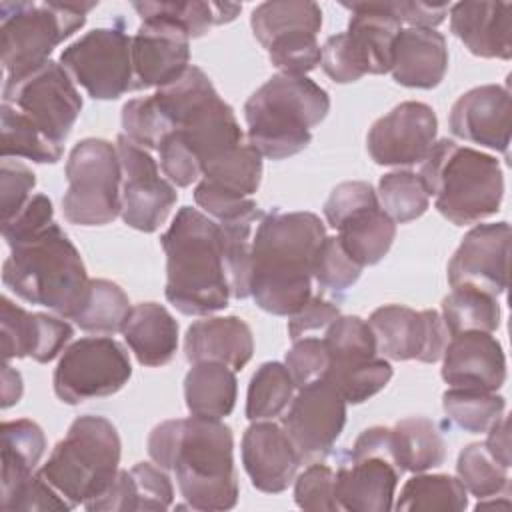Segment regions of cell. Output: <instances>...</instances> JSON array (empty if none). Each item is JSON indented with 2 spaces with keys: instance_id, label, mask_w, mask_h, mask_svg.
Wrapping results in <instances>:
<instances>
[{
  "instance_id": "obj_1",
  "label": "cell",
  "mask_w": 512,
  "mask_h": 512,
  "mask_svg": "<svg viewBox=\"0 0 512 512\" xmlns=\"http://www.w3.org/2000/svg\"><path fill=\"white\" fill-rule=\"evenodd\" d=\"M148 454L176 478L194 510H230L238 502L234 436L222 420L200 416L160 422L148 436Z\"/></svg>"
},
{
  "instance_id": "obj_2",
  "label": "cell",
  "mask_w": 512,
  "mask_h": 512,
  "mask_svg": "<svg viewBox=\"0 0 512 512\" xmlns=\"http://www.w3.org/2000/svg\"><path fill=\"white\" fill-rule=\"evenodd\" d=\"M324 238L326 228L312 212L272 210L260 218L250 274V296L258 308L292 316L312 296V266Z\"/></svg>"
},
{
  "instance_id": "obj_3",
  "label": "cell",
  "mask_w": 512,
  "mask_h": 512,
  "mask_svg": "<svg viewBox=\"0 0 512 512\" xmlns=\"http://www.w3.org/2000/svg\"><path fill=\"white\" fill-rule=\"evenodd\" d=\"M160 244L166 254L164 294L178 312L208 316L228 306L224 238L216 220L182 206Z\"/></svg>"
},
{
  "instance_id": "obj_4",
  "label": "cell",
  "mask_w": 512,
  "mask_h": 512,
  "mask_svg": "<svg viewBox=\"0 0 512 512\" xmlns=\"http://www.w3.org/2000/svg\"><path fill=\"white\" fill-rule=\"evenodd\" d=\"M2 282L18 298L70 320L90 292L82 256L56 222L10 244Z\"/></svg>"
},
{
  "instance_id": "obj_5",
  "label": "cell",
  "mask_w": 512,
  "mask_h": 512,
  "mask_svg": "<svg viewBox=\"0 0 512 512\" xmlns=\"http://www.w3.org/2000/svg\"><path fill=\"white\" fill-rule=\"evenodd\" d=\"M330 112V96L306 76L274 74L244 104L248 144L262 158L284 160L302 152L312 128Z\"/></svg>"
},
{
  "instance_id": "obj_6",
  "label": "cell",
  "mask_w": 512,
  "mask_h": 512,
  "mask_svg": "<svg viewBox=\"0 0 512 512\" xmlns=\"http://www.w3.org/2000/svg\"><path fill=\"white\" fill-rule=\"evenodd\" d=\"M420 164V178L436 210L452 224H476L500 210L504 174L494 156L442 138Z\"/></svg>"
},
{
  "instance_id": "obj_7",
  "label": "cell",
  "mask_w": 512,
  "mask_h": 512,
  "mask_svg": "<svg viewBox=\"0 0 512 512\" xmlns=\"http://www.w3.org/2000/svg\"><path fill=\"white\" fill-rule=\"evenodd\" d=\"M120 448L118 430L108 418L84 414L70 424L38 474L72 508L86 506L102 496L120 472Z\"/></svg>"
},
{
  "instance_id": "obj_8",
  "label": "cell",
  "mask_w": 512,
  "mask_h": 512,
  "mask_svg": "<svg viewBox=\"0 0 512 512\" xmlns=\"http://www.w3.org/2000/svg\"><path fill=\"white\" fill-rule=\"evenodd\" d=\"M154 98L170 118L172 132L184 138L202 168L244 142L232 106L220 98L210 78L198 66H188L176 82L158 88Z\"/></svg>"
},
{
  "instance_id": "obj_9",
  "label": "cell",
  "mask_w": 512,
  "mask_h": 512,
  "mask_svg": "<svg viewBox=\"0 0 512 512\" xmlns=\"http://www.w3.org/2000/svg\"><path fill=\"white\" fill-rule=\"evenodd\" d=\"M96 2H2L0 52L6 78L50 60L52 50L86 24Z\"/></svg>"
},
{
  "instance_id": "obj_10",
  "label": "cell",
  "mask_w": 512,
  "mask_h": 512,
  "mask_svg": "<svg viewBox=\"0 0 512 512\" xmlns=\"http://www.w3.org/2000/svg\"><path fill=\"white\" fill-rule=\"evenodd\" d=\"M68 188L62 212L76 226H104L120 216L122 168L116 144L102 138H84L66 160Z\"/></svg>"
},
{
  "instance_id": "obj_11",
  "label": "cell",
  "mask_w": 512,
  "mask_h": 512,
  "mask_svg": "<svg viewBox=\"0 0 512 512\" xmlns=\"http://www.w3.org/2000/svg\"><path fill=\"white\" fill-rule=\"evenodd\" d=\"M324 216L362 268L378 264L396 238V222L382 210L376 190L362 180L338 184L324 202Z\"/></svg>"
},
{
  "instance_id": "obj_12",
  "label": "cell",
  "mask_w": 512,
  "mask_h": 512,
  "mask_svg": "<svg viewBox=\"0 0 512 512\" xmlns=\"http://www.w3.org/2000/svg\"><path fill=\"white\" fill-rule=\"evenodd\" d=\"M130 376V356L120 342L108 336H86L62 352L52 384L60 402L76 406L116 394Z\"/></svg>"
},
{
  "instance_id": "obj_13",
  "label": "cell",
  "mask_w": 512,
  "mask_h": 512,
  "mask_svg": "<svg viewBox=\"0 0 512 512\" xmlns=\"http://www.w3.org/2000/svg\"><path fill=\"white\" fill-rule=\"evenodd\" d=\"M2 102L28 116L52 142L64 144L74 128L82 96L60 62L48 60L4 82Z\"/></svg>"
},
{
  "instance_id": "obj_14",
  "label": "cell",
  "mask_w": 512,
  "mask_h": 512,
  "mask_svg": "<svg viewBox=\"0 0 512 512\" xmlns=\"http://www.w3.org/2000/svg\"><path fill=\"white\" fill-rule=\"evenodd\" d=\"M60 64L94 100H116L134 90L132 38L122 24L86 32L62 50Z\"/></svg>"
},
{
  "instance_id": "obj_15",
  "label": "cell",
  "mask_w": 512,
  "mask_h": 512,
  "mask_svg": "<svg viewBox=\"0 0 512 512\" xmlns=\"http://www.w3.org/2000/svg\"><path fill=\"white\" fill-rule=\"evenodd\" d=\"M116 150L122 168L120 216L134 230L156 232L178 200L176 188L160 176L152 154L128 136H118Z\"/></svg>"
},
{
  "instance_id": "obj_16",
  "label": "cell",
  "mask_w": 512,
  "mask_h": 512,
  "mask_svg": "<svg viewBox=\"0 0 512 512\" xmlns=\"http://www.w3.org/2000/svg\"><path fill=\"white\" fill-rule=\"evenodd\" d=\"M376 350L386 360H418L434 364L442 360L450 332L436 310H412L402 304L376 308L366 320Z\"/></svg>"
},
{
  "instance_id": "obj_17",
  "label": "cell",
  "mask_w": 512,
  "mask_h": 512,
  "mask_svg": "<svg viewBox=\"0 0 512 512\" xmlns=\"http://www.w3.org/2000/svg\"><path fill=\"white\" fill-rule=\"evenodd\" d=\"M346 400L326 380L298 388L282 416V428L302 460L328 454L346 424Z\"/></svg>"
},
{
  "instance_id": "obj_18",
  "label": "cell",
  "mask_w": 512,
  "mask_h": 512,
  "mask_svg": "<svg viewBox=\"0 0 512 512\" xmlns=\"http://www.w3.org/2000/svg\"><path fill=\"white\" fill-rule=\"evenodd\" d=\"M438 118L434 110L416 100L394 106L378 118L366 136L370 158L380 166L420 164L436 142Z\"/></svg>"
},
{
  "instance_id": "obj_19",
  "label": "cell",
  "mask_w": 512,
  "mask_h": 512,
  "mask_svg": "<svg viewBox=\"0 0 512 512\" xmlns=\"http://www.w3.org/2000/svg\"><path fill=\"white\" fill-rule=\"evenodd\" d=\"M508 256V222L476 224L448 262V282L452 288H474L498 298L508 286Z\"/></svg>"
},
{
  "instance_id": "obj_20",
  "label": "cell",
  "mask_w": 512,
  "mask_h": 512,
  "mask_svg": "<svg viewBox=\"0 0 512 512\" xmlns=\"http://www.w3.org/2000/svg\"><path fill=\"white\" fill-rule=\"evenodd\" d=\"M142 24L132 38L134 90L164 88L176 82L190 62V36L176 22L142 14Z\"/></svg>"
},
{
  "instance_id": "obj_21",
  "label": "cell",
  "mask_w": 512,
  "mask_h": 512,
  "mask_svg": "<svg viewBox=\"0 0 512 512\" xmlns=\"http://www.w3.org/2000/svg\"><path fill=\"white\" fill-rule=\"evenodd\" d=\"M510 118L512 102L508 86L484 84L464 92L452 104L448 126L456 138L508 156Z\"/></svg>"
},
{
  "instance_id": "obj_22",
  "label": "cell",
  "mask_w": 512,
  "mask_h": 512,
  "mask_svg": "<svg viewBox=\"0 0 512 512\" xmlns=\"http://www.w3.org/2000/svg\"><path fill=\"white\" fill-rule=\"evenodd\" d=\"M0 336L4 362L26 358L46 364L64 352L74 330L62 316L26 312L8 296L0 298Z\"/></svg>"
},
{
  "instance_id": "obj_23",
  "label": "cell",
  "mask_w": 512,
  "mask_h": 512,
  "mask_svg": "<svg viewBox=\"0 0 512 512\" xmlns=\"http://www.w3.org/2000/svg\"><path fill=\"white\" fill-rule=\"evenodd\" d=\"M442 380L450 388L496 392L506 382V356L492 332L450 336L442 354Z\"/></svg>"
},
{
  "instance_id": "obj_24",
  "label": "cell",
  "mask_w": 512,
  "mask_h": 512,
  "mask_svg": "<svg viewBox=\"0 0 512 512\" xmlns=\"http://www.w3.org/2000/svg\"><path fill=\"white\" fill-rule=\"evenodd\" d=\"M242 464L256 490L280 494L294 482L302 458L282 426L258 420L242 436Z\"/></svg>"
},
{
  "instance_id": "obj_25",
  "label": "cell",
  "mask_w": 512,
  "mask_h": 512,
  "mask_svg": "<svg viewBox=\"0 0 512 512\" xmlns=\"http://www.w3.org/2000/svg\"><path fill=\"white\" fill-rule=\"evenodd\" d=\"M336 500L348 512H388L394 508L400 470L382 456H350L336 470Z\"/></svg>"
},
{
  "instance_id": "obj_26",
  "label": "cell",
  "mask_w": 512,
  "mask_h": 512,
  "mask_svg": "<svg viewBox=\"0 0 512 512\" xmlns=\"http://www.w3.org/2000/svg\"><path fill=\"white\" fill-rule=\"evenodd\" d=\"M452 34L480 58L508 60L512 56V4L458 2L450 6Z\"/></svg>"
},
{
  "instance_id": "obj_27",
  "label": "cell",
  "mask_w": 512,
  "mask_h": 512,
  "mask_svg": "<svg viewBox=\"0 0 512 512\" xmlns=\"http://www.w3.org/2000/svg\"><path fill=\"white\" fill-rule=\"evenodd\" d=\"M448 70L446 38L434 28L400 30L394 50L390 74L394 82L406 88H436Z\"/></svg>"
},
{
  "instance_id": "obj_28",
  "label": "cell",
  "mask_w": 512,
  "mask_h": 512,
  "mask_svg": "<svg viewBox=\"0 0 512 512\" xmlns=\"http://www.w3.org/2000/svg\"><path fill=\"white\" fill-rule=\"evenodd\" d=\"M184 354L192 364L212 360L242 370L254 354L252 330L238 316H206L188 326Z\"/></svg>"
},
{
  "instance_id": "obj_29",
  "label": "cell",
  "mask_w": 512,
  "mask_h": 512,
  "mask_svg": "<svg viewBox=\"0 0 512 512\" xmlns=\"http://www.w3.org/2000/svg\"><path fill=\"white\" fill-rule=\"evenodd\" d=\"M174 488L158 464L138 462L130 470H120L108 490L84 508L90 512L100 510H166L172 506Z\"/></svg>"
},
{
  "instance_id": "obj_30",
  "label": "cell",
  "mask_w": 512,
  "mask_h": 512,
  "mask_svg": "<svg viewBox=\"0 0 512 512\" xmlns=\"http://www.w3.org/2000/svg\"><path fill=\"white\" fill-rule=\"evenodd\" d=\"M350 10V22L346 36L366 74H386L392 64L394 42L400 34V22L378 8L372 2L342 4Z\"/></svg>"
},
{
  "instance_id": "obj_31",
  "label": "cell",
  "mask_w": 512,
  "mask_h": 512,
  "mask_svg": "<svg viewBox=\"0 0 512 512\" xmlns=\"http://www.w3.org/2000/svg\"><path fill=\"white\" fill-rule=\"evenodd\" d=\"M122 336L142 366L156 368L168 364L178 348V322L156 302L132 306Z\"/></svg>"
},
{
  "instance_id": "obj_32",
  "label": "cell",
  "mask_w": 512,
  "mask_h": 512,
  "mask_svg": "<svg viewBox=\"0 0 512 512\" xmlns=\"http://www.w3.org/2000/svg\"><path fill=\"white\" fill-rule=\"evenodd\" d=\"M238 380L222 362H194L184 378V400L192 416L222 420L236 406Z\"/></svg>"
},
{
  "instance_id": "obj_33",
  "label": "cell",
  "mask_w": 512,
  "mask_h": 512,
  "mask_svg": "<svg viewBox=\"0 0 512 512\" xmlns=\"http://www.w3.org/2000/svg\"><path fill=\"white\" fill-rule=\"evenodd\" d=\"M2 438V502L24 484L40 464L46 450L42 428L28 420H8L0 428Z\"/></svg>"
},
{
  "instance_id": "obj_34",
  "label": "cell",
  "mask_w": 512,
  "mask_h": 512,
  "mask_svg": "<svg viewBox=\"0 0 512 512\" xmlns=\"http://www.w3.org/2000/svg\"><path fill=\"white\" fill-rule=\"evenodd\" d=\"M392 430L394 460L400 472H426L446 458L444 438L430 418L410 416L396 422Z\"/></svg>"
},
{
  "instance_id": "obj_35",
  "label": "cell",
  "mask_w": 512,
  "mask_h": 512,
  "mask_svg": "<svg viewBox=\"0 0 512 512\" xmlns=\"http://www.w3.org/2000/svg\"><path fill=\"white\" fill-rule=\"evenodd\" d=\"M394 508L402 512H462L468 508V492L456 476L416 472L402 486Z\"/></svg>"
},
{
  "instance_id": "obj_36",
  "label": "cell",
  "mask_w": 512,
  "mask_h": 512,
  "mask_svg": "<svg viewBox=\"0 0 512 512\" xmlns=\"http://www.w3.org/2000/svg\"><path fill=\"white\" fill-rule=\"evenodd\" d=\"M250 26L254 38L266 48L274 38L308 30L318 34L322 28V10L316 2L308 0H272L262 2L252 10Z\"/></svg>"
},
{
  "instance_id": "obj_37",
  "label": "cell",
  "mask_w": 512,
  "mask_h": 512,
  "mask_svg": "<svg viewBox=\"0 0 512 512\" xmlns=\"http://www.w3.org/2000/svg\"><path fill=\"white\" fill-rule=\"evenodd\" d=\"M324 344L330 354L328 376L356 368L376 358V340L366 320L360 316H338L324 334Z\"/></svg>"
},
{
  "instance_id": "obj_38",
  "label": "cell",
  "mask_w": 512,
  "mask_h": 512,
  "mask_svg": "<svg viewBox=\"0 0 512 512\" xmlns=\"http://www.w3.org/2000/svg\"><path fill=\"white\" fill-rule=\"evenodd\" d=\"M2 158H28L38 164H54L62 158L64 148L52 142L28 116L2 102Z\"/></svg>"
},
{
  "instance_id": "obj_39",
  "label": "cell",
  "mask_w": 512,
  "mask_h": 512,
  "mask_svg": "<svg viewBox=\"0 0 512 512\" xmlns=\"http://www.w3.org/2000/svg\"><path fill=\"white\" fill-rule=\"evenodd\" d=\"M296 384L282 362H264L250 378L246 394V418L250 422L280 416L294 398Z\"/></svg>"
},
{
  "instance_id": "obj_40",
  "label": "cell",
  "mask_w": 512,
  "mask_h": 512,
  "mask_svg": "<svg viewBox=\"0 0 512 512\" xmlns=\"http://www.w3.org/2000/svg\"><path fill=\"white\" fill-rule=\"evenodd\" d=\"M132 8L142 14H154L176 22L190 38L204 36L210 28L232 22L242 10L230 2H132Z\"/></svg>"
},
{
  "instance_id": "obj_41",
  "label": "cell",
  "mask_w": 512,
  "mask_h": 512,
  "mask_svg": "<svg viewBox=\"0 0 512 512\" xmlns=\"http://www.w3.org/2000/svg\"><path fill=\"white\" fill-rule=\"evenodd\" d=\"M442 320L450 336L460 332H494L500 326L498 298L474 288H452L442 300Z\"/></svg>"
},
{
  "instance_id": "obj_42",
  "label": "cell",
  "mask_w": 512,
  "mask_h": 512,
  "mask_svg": "<svg viewBox=\"0 0 512 512\" xmlns=\"http://www.w3.org/2000/svg\"><path fill=\"white\" fill-rule=\"evenodd\" d=\"M132 306L126 292L104 278L90 280V292L82 310L72 318L84 332L116 334L122 332Z\"/></svg>"
},
{
  "instance_id": "obj_43",
  "label": "cell",
  "mask_w": 512,
  "mask_h": 512,
  "mask_svg": "<svg viewBox=\"0 0 512 512\" xmlns=\"http://www.w3.org/2000/svg\"><path fill=\"white\" fill-rule=\"evenodd\" d=\"M262 178V154L248 142H242L202 168V180H208L228 192L252 196Z\"/></svg>"
},
{
  "instance_id": "obj_44",
  "label": "cell",
  "mask_w": 512,
  "mask_h": 512,
  "mask_svg": "<svg viewBox=\"0 0 512 512\" xmlns=\"http://www.w3.org/2000/svg\"><path fill=\"white\" fill-rule=\"evenodd\" d=\"M446 418L470 434L488 432V428L504 416L506 400L496 392L448 388L442 394Z\"/></svg>"
},
{
  "instance_id": "obj_45",
  "label": "cell",
  "mask_w": 512,
  "mask_h": 512,
  "mask_svg": "<svg viewBox=\"0 0 512 512\" xmlns=\"http://www.w3.org/2000/svg\"><path fill=\"white\" fill-rule=\"evenodd\" d=\"M378 202L382 210L396 222L406 224L420 218L430 206V194L420 174L410 170H394L378 182Z\"/></svg>"
},
{
  "instance_id": "obj_46",
  "label": "cell",
  "mask_w": 512,
  "mask_h": 512,
  "mask_svg": "<svg viewBox=\"0 0 512 512\" xmlns=\"http://www.w3.org/2000/svg\"><path fill=\"white\" fill-rule=\"evenodd\" d=\"M456 474L466 492L480 498L510 494L508 468L492 458L484 444L474 442L460 450Z\"/></svg>"
},
{
  "instance_id": "obj_47",
  "label": "cell",
  "mask_w": 512,
  "mask_h": 512,
  "mask_svg": "<svg viewBox=\"0 0 512 512\" xmlns=\"http://www.w3.org/2000/svg\"><path fill=\"white\" fill-rule=\"evenodd\" d=\"M122 128L124 136L146 150H158L162 140L174 130L154 94L132 98L122 106Z\"/></svg>"
},
{
  "instance_id": "obj_48",
  "label": "cell",
  "mask_w": 512,
  "mask_h": 512,
  "mask_svg": "<svg viewBox=\"0 0 512 512\" xmlns=\"http://www.w3.org/2000/svg\"><path fill=\"white\" fill-rule=\"evenodd\" d=\"M318 34L308 30H296L274 38L268 46V58L280 74L306 76L320 64L322 48L318 44Z\"/></svg>"
},
{
  "instance_id": "obj_49",
  "label": "cell",
  "mask_w": 512,
  "mask_h": 512,
  "mask_svg": "<svg viewBox=\"0 0 512 512\" xmlns=\"http://www.w3.org/2000/svg\"><path fill=\"white\" fill-rule=\"evenodd\" d=\"M194 202L218 224H254L264 216L250 196L228 192L208 180H200L194 188Z\"/></svg>"
},
{
  "instance_id": "obj_50",
  "label": "cell",
  "mask_w": 512,
  "mask_h": 512,
  "mask_svg": "<svg viewBox=\"0 0 512 512\" xmlns=\"http://www.w3.org/2000/svg\"><path fill=\"white\" fill-rule=\"evenodd\" d=\"M362 274V266L344 250L338 236H326L316 252L312 278L318 282L320 288L332 292H344Z\"/></svg>"
},
{
  "instance_id": "obj_51",
  "label": "cell",
  "mask_w": 512,
  "mask_h": 512,
  "mask_svg": "<svg viewBox=\"0 0 512 512\" xmlns=\"http://www.w3.org/2000/svg\"><path fill=\"white\" fill-rule=\"evenodd\" d=\"M392 364L386 358H372L356 368L332 374L324 378L330 382L348 404H362L390 382L392 378Z\"/></svg>"
},
{
  "instance_id": "obj_52",
  "label": "cell",
  "mask_w": 512,
  "mask_h": 512,
  "mask_svg": "<svg viewBox=\"0 0 512 512\" xmlns=\"http://www.w3.org/2000/svg\"><path fill=\"white\" fill-rule=\"evenodd\" d=\"M294 500L302 510L310 512H338L336 500V472L324 462L310 464L294 478Z\"/></svg>"
},
{
  "instance_id": "obj_53",
  "label": "cell",
  "mask_w": 512,
  "mask_h": 512,
  "mask_svg": "<svg viewBox=\"0 0 512 512\" xmlns=\"http://www.w3.org/2000/svg\"><path fill=\"white\" fill-rule=\"evenodd\" d=\"M284 364L296 388H302L326 378L330 368V354L322 338L304 336L294 340L292 348L286 352Z\"/></svg>"
},
{
  "instance_id": "obj_54",
  "label": "cell",
  "mask_w": 512,
  "mask_h": 512,
  "mask_svg": "<svg viewBox=\"0 0 512 512\" xmlns=\"http://www.w3.org/2000/svg\"><path fill=\"white\" fill-rule=\"evenodd\" d=\"M158 154L162 172L178 188H186L202 176V164L198 156L192 152V148L184 142V138L178 132H172L162 140Z\"/></svg>"
},
{
  "instance_id": "obj_55",
  "label": "cell",
  "mask_w": 512,
  "mask_h": 512,
  "mask_svg": "<svg viewBox=\"0 0 512 512\" xmlns=\"http://www.w3.org/2000/svg\"><path fill=\"white\" fill-rule=\"evenodd\" d=\"M2 510H72V504L58 490H54L40 474H32L2 502Z\"/></svg>"
},
{
  "instance_id": "obj_56",
  "label": "cell",
  "mask_w": 512,
  "mask_h": 512,
  "mask_svg": "<svg viewBox=\"0 0 512 512\" xmlns=\"http://www.w3.org/2000/svg\"><path fill=\"white\" fill-rule=\"evenodd\" d=\"M320 64H322V70L326 72V76L338 84L356 82L366 74L346 32L326 38V42L322 46Z\"/></svg>"
},
{
  "instance_id": "obj_57",
  "label": "cell",
  "mask_w": 512,
  "mask_h": 512,
  "mask_svg": "<svg viewBox=\"0 0 512 512\" xmlns=\"http://www.w3.org/2000/svg\"><path fill=\"white\" fill-rule=\"evenodd\" d=\"M34 186H36V176L28 166L2 158V166H0L2 222L10 220L14 214H18L24 208V204L32 198L30 192Z\"/></svg>"
},
{
  "instance_id": "obj_58",
  "label": "cell",
  "mask_w": 512,
  "mask_h": 512,
  "mask_svg": "<svg viewBox=\"0 0 512 512\" xmlns=\"http://www.w3.org/2000/svg\"><path fill=\"white\" fill-rule=\"evenodd\" d=\"M54 222V208L48 196L44 194H36L32 196L24 208L14 214L10 220L2 222V236L6 240V244H14L42 228H46L48 224Z\"/></svg>"
},
{
  "instance_id": "obj_59",
  "label": "cell",
  "mask_w": 512,
  "mask_h": 512,
  "mask_svg": "<svg viewBox=\"0 0 512 512\" xmlns=\"http://www.w3.org/2000/svg\"><path fill=\"white\" fill-rule=\"evenodd\" d=\"M380 12L396 18L400 24L436 28L448 16V4H430V2H414V0H396V2H372Z\"/></svg>"
},
{
  "instance_id": "obj_60",
  "label": "cell",
  "mask_w": 512,
  "mask_h": 512,
  "mask_svg": "<svg viewBox=\"0 0 512 512\" xmlns=\"http://www.w3.org/2000/svg\"><path fill=\"white\" fill-rule=\"evenodd\" d=\"M340 316V308L320 296H310L288 320V336L304 338L308 332L326 330Z\"/></svg>"
},
{
  "instance_id": "obj_61",
  "label": "cell",
  "mask_w": 512,
  "mask_h": 512,
  "mask_svg": "<svg viewBox=\"0 0 512 512\" xmlns=\"http://www.w3.org/2000/svg\"><path fill=\"white\" fill-rule=\"evenodd\" d=\"M484 446L496 462H500L504 468H510L512 458H510V420H508V416H502L488 428Z\"/></svg>"
},
{
  "instance_id": "obj_62",
  "label": "cell",
  "mask_w": 512,
  "mask_h": 512,
  "mask_svg": "<svg viewBox=\"0 0 512 512\" xmlns=\"http://www.w3.org/2000/svg\"><path fill=\"white\" fill-rule=\"evenodd\" d=\"M22 396V376L8 362L2 366V408H10Z\"/></svg>"
}]
</instances>
